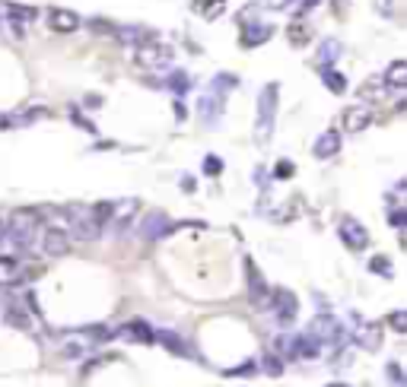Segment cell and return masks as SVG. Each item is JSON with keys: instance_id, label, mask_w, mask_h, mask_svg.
I'll return each instance as SVG.
<instances>
[{"instance_id": "cell-28", "label": "cell", "mask_w": 407, "mask_h": 387, "mask_svg": "<svg viewBox=\"0 0 407 387\" xmlns=\"http://www.w3.org/2000/svg\"><path fill=\"white\" fill-rule=\"evenodd\" d=\"M86 336H90L92 343H106V340H112V336H118V330L106 327V324H92V327L86 330Z\"/></svg>"}, {"instance_id": "cell-43", "label": "cell", "mask_w": 407, "mask_h": 387, "mask_svg": "<svg viewBox=\"0 0 407 387\" xmlns=\"http://www.w3.org/2000/svg\"><path fill=\"white\" fill-rule=\"evenodd\" d=\"M312 7H318V0H302V3H299L302 13H306V10H312Z\"/></svg>"}, {"instance_id": "cell-37", "label": "cell", "mask_w": 407, "mask_h": 387, "mask_svg": "<svg viewBox=\"0 0 407 387\" xmlns=\"http://www.w3.org/2000/svg\"><path fill=\"white\" fill-rule=\"evenodd\" d=\"M388 375H392V384L394 387H404V375H401V365L398 362H388Z\"/></svg>"}, {"instance_id": "cell-30", "label": "cell", "mask_w": 407, "mask_h": 387, "mask_svg": "<svg viewBox=\"0 0 407 387\" xmlns=\"http://www.w3.org/2000/svg\"><path fill=\"white\" fill-rule=\"evenodd\" d=\"M235 86H239V80H235L233 74H219V76H213V83H210V89L223 92V96H226L229 89H235Z\"/></svg>"}, {"instance_id": "cell-10", "label": "cell", "mask_w": 407, "mask_h": 387, "mask_svg": "<svg viewBox=\"0 0 407 387\" xmlns=\"http://www.w3.org/2000/svg\"><path fill=\"white\" fill-rule=\"evenodd\" d=\"M172 229H175V225L169 223L166 213H159V209H156V213H150V216L144 219V229H140V232H144L147 241H159V239H166Z\"/></svg>"}, {"instance_id": "cell-2", "label": "cell", "mask_w": 407, "mask_h": 387, "mask_svg": "<svg viewBox=\"0 0 407 387\" xmlns=\"http://www.w3.org/2000/svg\"><path fill=\"white\" fill-rule=\"evenodd\" d=\"M277 83H267L258 96V118H255V140L267 143L274 130V118H277Z\"/></svg>"}, {"instance_id": "cell-35", "label": "cell", "mask_w": 407, "mask_h": 387, "mask_svg": "<svg viewBox=\"0 0 407 387\" xmlns=\"http://www.w3.org/2000/svg\"><path fill=\"white\" fill-rule=\"evenodd\" d=\"M204 171H207L210 178H217L219 171H223V162H219L217 156H207V159H204Z\"/></svg>"}, {"instance_id": "cell-29", "label": "cell", "mask_w": 407, "mask_h": 387, "mask_svg": "<svg viewBox=\"0 0 407 387\" xmlns=\"http://www.w3.org/2000/svg\"><path fill=\"white\" fill-rule=\"evenodd\" d=\"M188 86H191V80H188V74H185V70H175V74L169 76V89L178 92V96H185V92H188Z\"/></svg>"}, {"instance_id": "cell-9", "label": "cell", "mask_w": 407, "mask_h": 387, "mask_svg": "<svg viewBox=\"0 0 407 387\" xmlns=\"http://www.w3.org/2000/svg\"><path fill=\"white\" fill-rule=\"evenodd\" d=\"M48 29L60 32V35H67V32H76V29H80V16H76L74 10L54 7V10H48Z\"/></svg>"}, {"instance_id": "cell-21", "label": "cell", "mask_w": 407, "mask_h": 387, "mask_svg": "<svg viewBox=\"0 0 407 387\" xmlns=\"http://www.w3.org/2000/svg\"><path fill=\"white\" fill-rule=\"evenodd\" d=\"M356 346H363V350H379L382 346V327L379 324H369V327H363V334L356 336Z\"/></svg>"}, {"instance_id": "cell-41", "label": "cell", "mask_w": 407, "mask_h": 387, "mask_svg": "<svg viewBox=\"0 0 407 387\" xmlns=\"http://www.w3.org/2000/svg\"><path fill=\"white\" fill-rule=\"evenodd\" d=\"M267 7H271V10H283V7H290V0H267Z\"/></svg>"}, {"instance_id": "cell-31", "label": "cell", "mask_w": 407, "mask_h": 387, "mask_svg": "<svg viewBox=\"0 0 407 387\" xmlns=\"http://www.w3.org/2000/svg\"><path fill=\"white\" fill-rule=\"evenodd\" d=\"M261 365H264V372L271 375V378H280V372H283V359H280L277 352H267Z\"/></svg>"}, {"instance_id": "cell-34", "label": "cell", "mask_w": 407, "mask_h": 387, "mask_svg": "<svg viewBox=\"0 0 407 387\" xmlns=\"http://www.w3.org/2000/svg\"><path fill=\"white\" fill-rule=\"evenodd\" d=\"M388 327H392L394 334H404L407 330V311H392L388 314Z\"/></svg>"}, {"instance_id": "cell-19", "label": "cell", "mask_w": 407, "mask_h": 387, "mask_svg": "<svg viewBox=\"0 0 407 387\" xmlns=\"http://www.w3.org/2000/svg\"><path fill=\"white\" fill-rule=\"evenodd\" d=\"M382 80H385V86H388V89L401 92V89L407 86V64H404V60H394V64L388 67V74H385Z\"/></svg>"}, {"instance_id": "cell-8", "label": "cell", "mask_w": 407, "mask_h": 387, "mask_svg": "<svg viewBox=\"0 0 407 387\" xmlns=\"http://www.w3.org/2000/svg\"><path fill=\"white\" fill-rule=\"evenodd\" d=\"M340 124H344V130H347V134H360V130H366V127L372 124L369 105H350V108H344Z\"/></svg>"}, {"instance_id": "cell-6", "label": "cell", "mask_w": 407, "mask_h": 387, "mask_svg": "<svg viewBox=\"0 0 407 387\" xmlns=\"http://www.w3.org/2000/svg\"><path fill=\"white\" fill-rule=\"evenodd\" d=\"M338 235H340V241L350 248V251H363V248L369 245V232L363 229L356 219H340V225H338Z\"/></svg>"}, {"instance_id": "cell-14", "label": "cell", "mask_w": 407, "mask_h": 387, "mask_svg": "<svg viewBox=\"0 0 407 387\" xmlns=\"http://www.w3.org/2000/svg\"><path fill=\"white\" fill-rule=\"evenodd\" d=\"M118 336H124L128 343H153V327H147L144 320H131L118 330Z\"/></svg>"}, {"instance_id": "cell-12", "label": "cell", "mask_w": 407, "mask_h": 387, "mask_svg": "<svg viewBox=\"0 0 407 387\" xmlns=\"http://www.w3.org/2000/svg\"><path fill=\"white\" fill-rule=\"evenodd\" d=\"M35 19V10L32 7H7V26L13 29V35H23L26 29H29V23Z\"/></svg>"}, {"instance_id": "cell-23", "label": "cell", "mask_w": 407, "mask_h": 387, "mask_svg": "<svg viewBox=\"0 0 407 387\" xmlns=\"http://www.w3.org/2000/svg\"><path fill=\"white\" fill-rule=\"evenodd\" d=\"M322 80L334 96H344V92H347V80H344V74H338L334 67H322Z\"/></svg>"}, {"instance_id": "cell-26", "label": "cell", "mask_w": 407, "mask_h": 387, "mask_svg": "<svg viewBox=\"0 0 407 387\" xmlns=\"http://www.w3.org/2000/svg\"><path fill=\"white\" fill-rule=\"evenodd\" d=\"M194 10L204 16V19H217L223 13V0H197Z\"/></svg>"}, {"instance_id": "cell-13", "label": "cell", "mask_w": 407, "mask_h": 387, "mask_svg": "<svg viewBox=\"0 0 407 387\" xmlns=\"http://www.w3.org/2000/svg\"><path fill=\"white\" fill-rule=\"evenodd\" d=\"M322 356V343L315 340L312 334H302V336H293V359H318Z\"/></svg>"}, {"instance_id": "cell-17", "label": "cell", "mask_w": 407, "mask_h": 387, "mask_svg": "<svg viewBox=\"0 0 407 387\" xmlns=\"http://www.w3.org/2000/svg\"><path fill=\"white\" fill-rule=\"evenodd\" d=\"M153 343H163L169 352H175V356H191L188 346H185V340H178L172 330H153Z\"/></svg>"}, {"instance_id": "cell-16", "label": "cell", "mask_w": 407, "mask_h": 387, "mask_svg": "<svg viewBox=\"0 0 407 387\" xmlns=\"http://www.w3.org/2000/svg\"><path fill=\"white\" fill-rule=\"evenodd\" d=\"M3 324L13 330H32V318L26 314V308L19 305H7L3 308Z\"/></svg>"}, {"instance_id": "cell-18", "label": "cell", "mask_w": 407, "mask_h": 387, "mask_svg": "<svg viewBox=\"0 0 407 387\" xmlns=\"http://www.w3.org/2000/svg\"><path fill=\"white\" fill-rule=\"evenodd\" d=\"M38 216H45L48 229H64V232L70 229V209L67 207H48V209H42Z\"/></svg>"}, {"instance_id": "cell-27", "label": "cell", "mask_w": 407, "mask_h": 387, "mask_svg": "<svg viewBox=\"0 0 407 387\" xmlns=\"http://www.w3.org/2000/svg\"><path fill=\"white\" fill-rule=\"evenodd\" d=\"M382 92H385V80H382V76H369V80L360 86V96L363 98H376V96H382Z\"/></svg>"}, {"instance_id": "cell-42", "label": "cell", "mask_w": 407, "mask_h": 387, "mask_svg": "<svg viewBox=\"0 0 407 387\" xmlns=\"http://www.w3.org/2000/svg\"><path fill=\"white\" fill-rule=\"evenodd\" d=\"M99 105H102V98L99 96H86V108H99Z\"/></svg>"}, {"instance_id": "cell-46", "label": "cell", "mask_w": 407, "mask_h": 387, "mask_svg": "<svg viewBox=\"0 0 407 387\" xmlns=\"http://www.w3.org/2000/svg\"><path fill=\"white\" fill-rule=\"evenodd\" d=\"M328 387H350V384H340V381H334V384H328Z\"/></svg>"}, {"instance_id": "cell-11", "label": "cell", "mask_w": 407, "mask_h": 387, "mask_svg": "<svg viewBox=\"0 0 407 387\" xmlns=\"http://www.w3.org/2000/svg\"><path fill=\"white\" fill-rule=\"evenodd\" d=\"M42 248H45L48 257H64V254H70V235L64 229H48Z\"/></svg>"}, {"instance_id": "cell-40", "label": "cell", "mask_w": 407, "mask_h": 387, "mask_svg": "<svg viewBox=\"0 0 407 387\" xmlns=\"http://www.w3.org/2000/svg\"><path fill=\"white\" fill-rule=\"evenodd\" d=\"M92 26H96V32H112V26L106 19H92Z\"/></svg>"}, {"instance_id": "cell-20", "label": "cell", "mask_w": 407, "mask_h": 387, "mask_svg": "<svg viewBox=\"0 0 407 387\" xmlns=\"http://www.w3.org/2000/svg\"><path fill=\"white\" fill-rule=\"evenodd\" d=\"M267 38H271V26H245V32H242V45L255 48V45H264Z\"/></svg>"}, {"instance_id": "cell-15", "label": "cell", "mask_w": 407, "mask_h": 387, "mask_svg": "<svg viewBox=\"0 0 407 387\" xmlns=\"http://www.w3.org/2000/svg\"><path fill=\"white\" fill-rule=\"evenodd\" d=\"M338 149H340V134H338V130H324V134L315 140V156L318 159L338 156Z\"/></svg>"}, {"instance_id": "cell-3", "label": "cell", "mask_w": 407, "mask_h": 387, "mask_svg": "<svg viewBox=\"0 0 407 387\" xmlns=\"http://www.w3.org/2000/svg\"><path fill=\"white\" fill-rule=\"evenodd\" d=\"M134 60L144 70H150V74H159V70L172 67V48L159 45L156 35H153V38H147V42H140V45H134Z\"/></svg>"}, {"instance_id": "cell-7", "label": "cell", "mask_w": 407, "mask_h": 387, "mask_svg": "<svg viewBox=\"0 0 407 387\" xmlns=\"http://www.w3.org/2000/svg\"><path fill=\"white\" fill-rule=\"evenodd\" d=\"M223 102H226V96L223 92H217V89H207L201 96V102H197V114H201V121L204 124H217L219 121V114H223Z\"/></svg>"}, {"instance_id": "cell-1", "label": "cell", "mask_w": 407, "mask_h": 387, "mask_svg": "<svg viewBox=\"0 0 407 387\" xmlns=\"http://www.w3.org/2000/svg\"><path fill=\"white\" fill-rule=\"evenodd\" d=\"M38 213L35 209H16L13 216H10L7 223V245L13 248V251H29L32 245H35V235H38Z\"/></svg>"}, {"instance_id": "cell-44", "label": "cell", "mask_w": 407, "mask_h": 387, "mask_svg": "<svg viewBox=\"0 0 407 387\" xmlns=\"http://www.w3.org/2000/svg\"><path fill=\"white\" fill-rule=\"evenodd\" d=\"M0 245H7V223L0 219Z\"/></svg>"}, {"instance_id": "cell-24", "label": "cell", "mask_w": 407, "mask_h": 387, "mask_svg": "<svg viewBox=\"0 0 407 387\" xmlns=\"http://www.w3.org/2000/svg\"><path fill=\"white\" fill-rule=\"evenodd\" d=\"M338 58H340V42H338V38L322 42V48H318V64H322V67H328V64H334Z\"/></svg>"}, {"instance_id": "cell-4", "label": "cell", "mask_w": 407, "mask_h": 387, "mask_svg": "<svg viewBox=\"0 0 407 387\" xmlns=\"http://www.w3.org/2000/svg\"><path fill=\"white\" fill-rule=\"evenodd\" d=\"M245 270H249V292H251V305L255 308H271L274 302V289L264 283L261 270L255 267V261H245Z\"/></svg>"}, {"instance_id": "cell-22", "label": "cell", "mask_w": 407, "mask_h": 387, "mask_svg": "<svg viewBox=\"0 0 407 387\" xmlns=\"http://www.w3.org/2000/svg\"><path fill=\"white\" fill-rule=\"evenodd\" d=\"M115 35L124 42V45H140V42H147V38H153L147 29H140V26H121V29H115Z\"/></svg>"}, {"instance_id": "cell-45", "label": "cell", "mask_w": 407, "mask_h": 387, "mask_svg": "<svg viewBox=\"0 0 407 387\" xmlns=\"http://www.w3.org/2000/svg\"><path fill=\"white\" fill-rule=\"evenodd\" d=\"M175 118L185 121V105H181V102H175Z\"/></svg>"}, {"instance_id": "cell-32", "label": "cell", "mask_w": 407, "mask_h": 387, "mask_svg": "<svg viewBox=\"0 0 407 387\" xmlns=\"http://www.w3.org/2000/svg\"><path fill=\"white\" fill-rule=\"evenodd\" d=\"M274 350H277V356H290V359H293V336H290V334H277V336H274Z\"/></svg>"}, {"instance_id": "cell-25", "label": "cell", "mask_w": 407, "mask_h": 387, "mask_svg": "<svg viewBox=\"0 0 407 387\" xmlns=\"http://www.w3.org/2000/svg\"><path fill=\"white\" fill-rule=\"evenodd\" d=\"M309 26L302 23V19H293V23H290V29H287V38H290V45H296V48H302L306 45V42H309Z\"/></svg>"}, {"instance_id": "cell-33", "label": "cell", "mask_w": 407, "mask_h": 387, "mask_svg": "<svg viewBox=\"0 0 407 387\" xmlns=\"http://www.w3.org/2000/svg\"><path fill=\"white\" fill-rule=\"evenodd\" d=\"M369 270H372V273H382V276H394V267H392V261H388V257H382V254H379V257H372V261H369Z\"/></svg>"}, {"instance_id": "cell-5", "label": "cell", "mask_w": 407, "mask_h": 387, "mask_svg": "<svg viewBox=\"0 0 407 387\" xmlns=\"http://www.w3.org/2000/svg\"><path fill=\"white\" fill-rule=\"evenodd\" d=\"M271 308H274V314H277L280 327H290L296 320V311H299V302H296V295L290 289H274Z\"/></svg>"}, {"instance_id": "cell-36", "label": "cell", "mask_w": 407, "mask_h": 387, "mask_svg": "<svg viewBox=\"0 0 407 387\" xmlns=\"http://www.w3.org/2000/svg\"><path fill=\"white\" fill-rule=\"evenodd\" d=\"M274 178H293V162H277V169H274Z\"/></svg>"}, {"instance_id": "cell-39", "label": "cell", "mask_w": 407, "mask_h": 387, "mask_svg": "<svg viewBox=\"0 0 407 387\" xmlns=\"http://www.w3.org/2000/svg\"><path fill=\"white\" fill-rule=\"evenodd\" d=\"M64 356H67V359H83L86 356V346H74V343H70L67 350H64Z\"/></svg>"}, {"instance_id": "cell-38", "label": "cell", "mask_w": 407, "mask_h": 387, "mask_svg": "<svg viewBox=\"0 0 407 387\" xmlns=\"http://www.w3.org/2000/svg\"><path fill=\"white\" fill-rule=\"evenodd\" d=\"M404 219H407V213L401 207H394L392 209V225H394V229H404Z\"/></svg>"}]
</instances>
